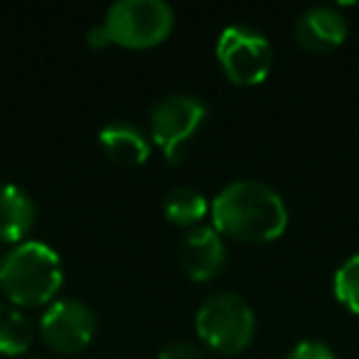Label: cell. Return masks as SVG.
<instances>
[{
	"mask_svg": "<svg viewBox=\"0 0 359 359\" xmlns=\"http://www.w3.org/2000/svg\"><path fill=\"white\" fill-rule=\"evenodd\" d=\"M347 20L332 6H310L295 22V42L305 52L325 55L347 40Z\"/></svg>",
	"mask_w": 359,
	"mask_h": 359,
	"instance_id": "9c48e42d",
	"label": "cell"
},
{
	"mask_svg": "<svg viewBox=\"0 0 359 359\" xmlns=\"http://www.w3.org/2000/svg\"><path fill=\"white\" fill-rule=\"evenodd\" d=\"M332 293L344 310L359 315V254H352L337 266L332 276Z\"/></svg>",
	"mask_w": 359,
	"mask_h": 359,
	"instance_id": "5bb4252c",
	"label": "cell"
},
{
	"mask_svg": "<svg viewBox=\"0 0 359 359\" xmlns=\"http://www.w3.org/2000/svg\"><path fill=\"white\" fill-rule=\"evenodd\" d=\"M210 212V202L195 187H172L163 200V215L175 226L195 229Z\"/></svg>",
	"mask_w": 359,
	"mask_h": 359,
	"instance_id": "7c38bea8",
	"label": "cell"
},
{
	"mask_svg": "<svg viewBox=\"0 0 359 359\" xmlns=\"http://www.w3.org/2000/svg\"><path fill=\"white\" fill-rule=\"evenodd\" d=\"M180 269L195 283L212 280L226 261V246L215 226H195L177 249Z\"/></svg>",
	"mask_w": 359,
	"mask_h": 359,
	"instance_id": "ba28073f",
	"label": "cell"
},
{
	"mask_svg": "<svg viewBox=\"0 0 359 359\" xmlns=\"http://www.w3.org/2000/svg\"><path fill=\"white\" fill-rule=\"evenodd\" d=\"M99 145L106 158L118 165H143L150 158V140L138 126L111 121L99 130Z\"/></svg>",
	"mask_w": 359,
	"mask_h": 359,
	"instance_id": "8fae6325",
	"label": "cell"
},
{
	"mask_svg": "<svg viewBox=\"0 0 359 359\" xmlns=\"http://www.w3.org/2000/svg\"><path fill=\"white\" fill-rule=\"evenodd\" d=\"M212 226L222 236L246 244H266L278 239L288 226V207L283 197L261 180H234L212 200Z\"/></svg>",
	"mask_w": 359,
	"mask_h": 359,
	"instance_id": "6da1fadb",
	"label": "cell"
},
{
	"mask_svg": "<svg viewBox=\"0 0 359 359\" xmlns=\"http://www.w3.org/2000/svg\"><path fill=\"white\" fill-rule=\"evenodd\" d=\"M86 45L94 47V50H104V47H109V45H111L109 30H106L104 22H99V25L91 27L89 35H86Z\"/></svg>",
	"mask_w": 359,
	"mask_h": 359,
	"instance_id": "e0dca14e",
	"label": "cell"
},
{
	"mask_svg": "<svg viewBox=\"0 0 359 359\" xmlns=\"http://www.w3.org/2000/svg\"><path fill=\"white\" fill-rule=\"evenodd\" d=\"M96 318L89 305L74 298L55 300L40 320V334L50 349L60 354H76L94 339Z\"/></svg>",
	"mask_w": 359,
	"mask_h": 359,
	"instance_id": "52a82bcc",
	"label": "cell"
},
{
	"mask_svg": "<svg viewBox=\"0 0 359 359\" xmlns=\"http://www.w3.org/2000/svg\"><path fill=\"white\" fill-rule=\"evenodd\" d=\"M207 114V104L192 94L165 96L150 109V138L163 150L170 165L182 163L185 148L202 128Z\"/></svg>",
	"mask_w": 359,
	"mask_h": 359,
	"instance_id": "5b68a950",
	"label": "cell"
},
{
	"mask_svg": "<svg viewBox=\"0 0 359 359\" xmlns=\"http://www.w3.org/2000/svg\"><path fill=\"white\" fill-rule=\"evenodd\" d=\"M35 226V202L22 187L0 182V241L22 244Z\"/></svg>",
	"mask_w": 359,
	"mask_h": 359,
	"instance_id": "30bf717a",
	"label": "cell"
},
{
	"mask_svg": "<svg viewBox=\"0 0 359 359\" xmlns=\"http://www.w3.org/2000/svg\"><path fill=\"white\" fill-rule=\"evenodd\" d=\"M27 359H40V357H27Z\"/></svg>",
	"mask_w": 359,
	"mask_h": 359,
	"instance_id": "ac0fdd59",
	"label": "cell"
},
{
	"mask_svg": "<svg viewBox=\"0 0 359 359\" xmlns=\"http://www.w3.org/2000/svg\"><path fill=\"white\" fill-rule=\"evenodd\" d=\"M195 330L210 349L219 354H239L256 334L251 305L231 290L207 295L195 315Z\"/></svg>",
	"mask_w": 359,
	"mask_h": 359,
	"instance_id": "3957f363",
	"label": "cell"
},
{
	"mask_svg": "<svg viewBox=\"0 0 359 359\" xmlns=\"http://www.w3.org/2000/svg\"><path fill=\"white\" fill-rule=\"evenodd\" d=\"M158 359H205L200 352V347H195L192 342L185 339H175V342L165 344L158 352Z\"/></svg>",
	"mask_w": 359,
	"mask_h": 359,
	"instance_id": "2e32d148",
	"label": "cell"
},
{
	"mask_svg": "<svg viewBox=\"0 0 359 359\" xmlns=\"http://www.w3.org/2000/svg\"><path fill=\"white\" fill-rule=\"evenodd\" d=\"M65 283L62 259L42 241H22L0 261V290L13 305L37 308L60 293Z\"/></svg>",
	"mask_w": 359,
	"mask_h": 359,
	"instance_id": "7a4b0ae2",
	"label": "cell"
},
{
	"mask_svg": "<svg viewBox=\"0 0 359 359\" xmlns=\"http://www.w3.org/2000/svg\"><path fill=\"white\" fill-rule=\"evenodd\" d=\"M285 359H337L330 344L320 342V339H303V342L293 344L285 354Z\"/></svg>",
	"mask_w": 359,
	"mask_h": 359,
	"instance_id": "9a60e30c",
	"label": "cell"
},
{
	"mask_svg": "<svg viewBox=\"0 0 359 359\" xmlns=\"http://www.w3.org/2000/svg\"><path fill=\"white\" fill-rule=\"evenodd\" d=\"M35 330L27 315L13 305L0 303V354H22L30 349Z\"/></svg>",
	"mask_w": 359,
	"mask_h": 359,
	"instance_id": "4fadbf2b",
	"label": "cell"
},
{
	"mask_svg": "<svg viewBox=\"0 0 359 359\" xmlns=\"http://www.w3.org/2000/svg\"><path fill=\"white\" fill-rule=\"evenodd\" d=\"M217 60L236 86H256L273 69V47L264 32L249 25H229L217 40Z\"/></svg>",
	"mask_w": 359,
	"mask_h": 359,
	"instance_id": "8992f818",
	"label": "cell"
},
{
	"mask_svg": "<svg viewBox=\"0 0 359 359\" xmlns=\"http://www.w3.org/2000/svg\"><path fill=\"white\" fill-rule=\"evenodd\" d=\"M104 25L111 42L130 50H148L172 32L175 13L165 0H116Z\"/></svg>",
	"mask_w": 359,
	"mask_h": 359,
	"instance_id": "277c9868",
	"label": "cell"
}]
</instances>
